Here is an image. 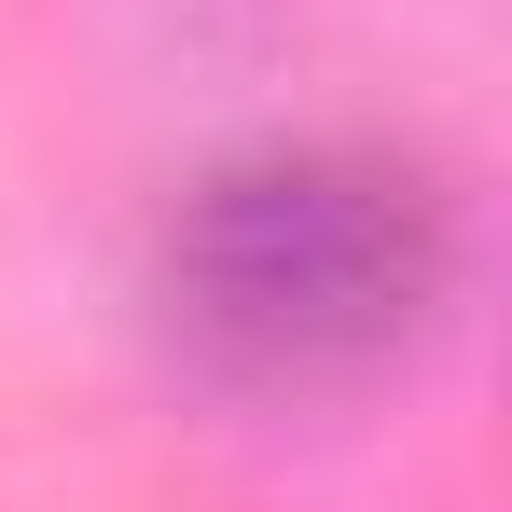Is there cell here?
<instances>
[{
	"label": "cell",
	"mask_w": 512,
	"mask_h": 512,
	"mask_svg": "<svg viewBox=\"0 0 512 512\" xmlns=\"http://www.w3.org/2000/svg\"><path fill=\"white\" fill-rule=\"evenodd\" d=\"M471 277L443 167L388 139L222 153L153 236V319L222 402H360L388 388Z\"/></svg>",
	"instance_id": "6da1fadb"
}]
</instances>
